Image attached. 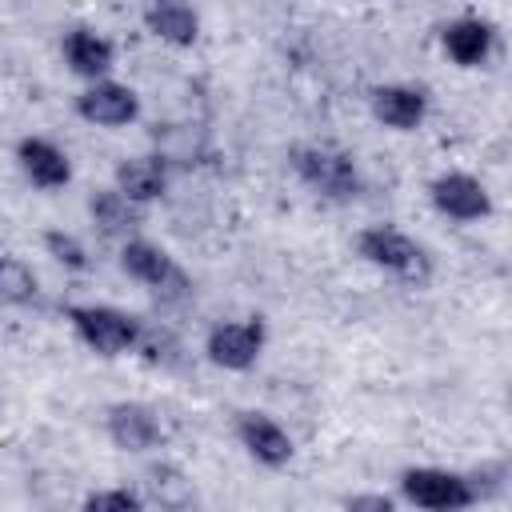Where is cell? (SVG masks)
<instances>
[{
    "mask_svg": "<svg viewBox=\"0 0 512 512\" xmlns=\"http://www.w3.org/2000/svg\"><path fill=\"white\" fill-rule=\"evenodd\" d=\"M104 428H108V440L120 452H148V448H156L164 440L156 412L148 404H136V400L112 404L108 416H104Z\"/></svg>",
    "mask_w": 512,
    "mask_h": 512,
    "instance_id": "9",
    "label": "cell"
},
{
    "mask_svg": "<svg viewBox=\"0 0 512 512\" xmlns=\"http://www.w3.org/2000/svg\"><path fill=\"white\" fill-rule=\"evenodd\" d=\"M344 512H396V504L388 496H380V492H360V496L348 500Z\"/></svg>",
    "mask_w": 512,
    "mask_h": 512,
    "instance_id": "23",
    "label": "cell"
},
{
    "mask_svg": "<svg viewBox=\"0 0 512 512\" xmlns=\"http://www.w3.org/2000/svg\"><path fill=\"white\" fill-rule=\"evenodd\" d=\"M292 172L320 196L328 200H352L360 192V168L348 152L332 148V144H296L288 152Z\"/></svg>",
    "mask_w": 512,
    "mask_h": 512,
    "instance_id": "1",
    "label": "cell"
},
{
    "mask_svg": "<svg viewBox=\"0 0 512 512\" xmlns=\"http://www.w3.org/2000/svg\"><path fill=\"white\" fill-rule=\"evenodd\" d=\"M264 348V320L260 316H248V320H220L208 340H204V352L216 368H228V372H244L256 364Z\"/></svg>",
    "mask_w": 512,
    "mask_h": 512,
    "instance_id": "6",
    "label": "cell"
},
{
    "mask_svg": "<svg viewBox=\"0 0 512 512\" xmlns=\"http://www.w3.org/2000/svg\"><path fill=\"white\" fill-rule=\"evenodd\" d=\"M236 440L248 448V456L256 460V464H264V468H284L288 460H292V452H296V444H292V436L272 420V416H264V412H240V420H236Z\"/></svg>",
    "mask_w": 512,
    "mask_h": 512,
    "instance_id": "10",
    "label": "cell"
},
{
    "mask_svg": "<svg viewBox=\"0 0 512 512\" xmlns=\"http://www.w3.org/2000/svg\"><path fill=\"white\" fill-rule=\"evenodd\" d=\"M16 160H20L24 176H28L36 188H64V184L72 180L68 156H64L52 140H44V136H24V140L16 144Z\"/></svg>",
    "mask_w": 512,
    "mask_h": 512,
    "instance_id": "13",
    "label": "cell"
},
{
    "mask_svg": "<svg viewBox=\"0 0 512 512\" xmlns=\"http://www.w3.org/2000/svg\"><path fill=\"white\" fill-rule=\"evenodd\" d=\"M428 196H432V208L448 220H484L492 212V196L488 188L468 176V172H444L428 184Z\"/></svg>",
    "mask_w": 512,
    "mask_h": 512,
    "instance_id": "7",
    "label": "cell"
},
{
    "mask_svg": "<svg viewBox=\"0 0 512 512\" xmlns=\"http://www.w3.org/2000/svg\"><path fill=\"white\" fill-rule=\"evenodd\" d=\"M64 316L76 328V336L100 356H124V352L136 348L140 320L112 308V304H72Z\"/></svg>",
    "mask_w": 512,
    "mask_h": 512,
    "instance_id": "4",
    "label": "cell"
},
{
    "mask_svg": "<svg viewBox=\"0 0 512 512\" xmlns=\"http://www.w3.org/2000/svg\"><path fill=\"white\" fill-rule=\"evenodd\" d=\"M148 492L164 508H172V512H180V508L192 504V480L180 468H172V464H152L148 468Z\"/></svg>",
    "mask_w": 512,
    "mask_h": 512,
    "instance_id": "18",
    "label": "cell"
},
{
    "mask_svg": "<svg viewBox=\"0 0 512 512\" xmlns=\"http://www.w3.org/2000/svg\"><path fill=\"white\" fill-rule=\"evenodd\" d=\"M0 300L4 304H32L36 300V272L20 256H0Z\"/></svg>",
    "mask_w": 512,
    "mask_h": 512,
    "instance_id": "19",
    "label": "cell"
},
{
    "mask_svg": "<svg viewBox=\"0 0 512 512\" xmlns=\"http://www.w3.org/2000/svg\"><path fill=\"white\" fill-rule=\"evenodd\" d=\"M44 248H48V256L56 260V264H64V268H72V272H84L92 260H88V248L80 244V236H72V232H44Z\"/></svg>",
    "mask_w": 512,
    "mask_h": 512,
    "instance_id": "21",
    "label": "cell"
},
{
    "mask_svg": "<svg viewBox=\"0 0 512 512\" xmlns=\"http://www.w3.org/2000/svg\"><path fill=\"white\" fill-rule=\"evenodd\" d=\"M356 252H360L368 264H376V268H384V272H392V276H400V280H412V284H424L428 272H432L428 252H424L408 232H400V228H392V224H372V228H364V232L356 236Z\"/></svg>",
    "mask_w": 512,
    "mask_h": 512,
    "instance_id": "3",
    "label": "cell"
},
{
    "mask_svg": "<svg viewBox=\"0 0 512 512\" xmlns=\"http://www.w3.org/2000/svg\"><path fill=\"white\" fill-rule=\"evenodd\" d=\"M76 112L88 120V124H100V128H124L136 120L140 112V100L128 84H116V80H96L88 84L80 96H76Z\"/></svg>",
    "mask_w": 512,
    "mask_h": 512,
    "instance_id": "8",
    "label": "cell"
},
{
    "mask_svg": "<svg viewBox=\"0 0 512 512\" xmlns=\"http://www.w3.org/2000/svg\"><path fill=\"white\" fill-rule=\"evenodd\" d=\"M400 492L408 504H416L424 512H464L480 496L472 476H460L448 468H408L400 476Z\"/></svg>",
    "mask_w": 512,
    "mask_h": 512,
    "instance_id": "5",
    "label": "cell"
},
{
    "mask_svg": "<svg viewBox=\"0 0 512 512\" xmlns=\"http://www.w3.org/2000/svg\"><path fill=\"white\" fill-rule=\"evenodd\" d=\"M144 28H148L156 40H164V44L188 48V44H196V36H200V16H196L188 4L164 0V4H148V8H144Z\"/></svg>",
    "mask_w": 512,
    "mask_h": 512,
    "instance_id": "16",
    "label": "cell"
},
{
    "mask_svg": "<svg viewBox=\"0 0 512 512\" xmlns=\"http://www.w3.org/2000/svg\"><path fill=\"white\" fill-rule=\"evenodd\" d=\"M444 52L460 64V68H480L488 56H492V44H496V28L480 16H460L444 28Z\"/></svg>",
    "mask_w": 512,
    "mask_h": 512,
    "instance_id": "14",
    "label": "cell"
},
{
    "mask_svg": "<svg viewBox=\"0 0 512 512\" xmlns=\"http://www.w3.org/2000/svg\"><path fill=\"white\" fill-rule=\"evenodd\" d=\"M132 352H140L148 364H176V356H180V344H176V336L172 332H164V328H144L140 324V336H136V348Z\"/></svg>",
    "mask_w": 512,
    "mask_h": 512,
    "instance_id": "20",
    "label": "cell"
},
{
    "mask_svg": "<svg viewBox=\"0 0 512 512\" xmlns=\"http://www.w3.org/2000/svg\"><path fill=\"white\" fill-rule=\"evenodd\" d=\"M368 104H372V116L396 132H412L428 116V96L424 88H412V84H380L372 88Z\"/></svg>",
    "mask_w": 512,
    "mask_h": 512,
    "instance_id": "11",
    "label": "cell"
},
{
    "mask_svg": "<svg viewBox=\"0 0 512 512\" xmlns=\"http://www.w3.org/2000/svg\"><path fill=\"white\" fill-rule=\"evenodd\" d=\"M120 268H124L132 280H140L160 304H180V300H188V292H192L188 272H184L160 244H152V240H140V236L124 240V248H120Z\"/></svg>",
    "mask_w": 512,
    "mask_h": 512,
    "instance_id": "2",
    "label": "cell"
},
{
    "mask_svg": "<svg viewBox=\"0 0 512 512\" xmlns=\"http://www.w3.org/2000/svg\"><path fill=\"white\" fill-rule=\"evenodd\" d=\"M112 180H116L112 188H116L124 200H132L136 208H144V204H152V200L164 196V188H168V168H164L160 156H124V160L116 164Z\"/></svg>",
    "mask_w": 512,
    "mask_h": 512,
    "instance_id": "12",
    "label": "cell"
},
{
    "mask_svg": "<svg viewBox=\"0 0 512 512\" xmlns=\"http://www.w3.org/2000/svg\"><path fill=\"white\" fill-rule=\"evenodd\" d=\"M88 216H92V224H96L104 236H124V240H132V232H136L140 220H144V212H140L132 200H124L116 188H96V192L88 196Z\"/></svg>",
    "mask_w": 512,
    "mask_h": 512,
    "instance_id": "17",
    "label": "cell"
},
{
    "mask_svg": "<svg viewBox=\"0 0 512 512\" xmlns=\"http://www.w3.org/2000/svg\"><path fill=\"white\" fill-rule=\"evenodd\" d=\"M64 60H68V68H72L76 76H84V80L96 84V80L108 76L112 60H116V48H112L108 36H100V32H92V28H72V32L64 36Z\"/></svg>",
    "mask_w": 512,
    "mask_h": 512,
    "instance_id": "15",
    "label": "cell"
},
{
    "mask_svg": "<svg viewBox=\"0 0 512 512\" xmlns=\"http://www.w3.org/2000/svg\"><path fill=\"white\" fill-rule=\"evenodd\" d=\"M80 512H144V500L132 488H100L84 500Z\"/></svg>",
    "mask_w": 512,
    "mask_h": 512,
    "instance_id": "22",
    "label": "cell"
}]
</instances>
